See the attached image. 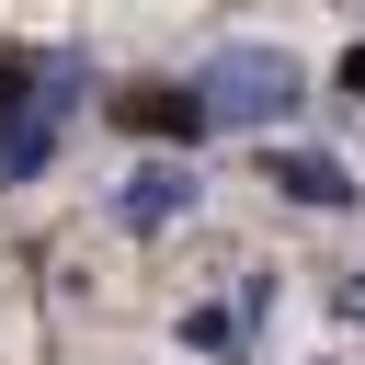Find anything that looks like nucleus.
<instances>
[{"mask_svg":"<svg viewBox=\"0 0 365 365\" xmlns=\"http://www.w3.org/2000/svg\"><path fill=\"white\" fill-rule=\"evenodd\" d=\"M262 182H274L285 205H308V217H342V205H354V171H342L331 148H262Z\"/></svg>","mask_w":365,"mask_h":365,"instance_id":"20e7f679","label":"nucleus"},{"mask_svg":"<svg viewBox=\"0 0 365 365\" xmlns=\"http://www.w3.org/2000/svg\"><path fill=\"white\" fill-rule=\"evenodd\" d=\"M194 205H205V182H194V160H148V171H137V182L114 194V217H125V228H182Z\"/></svg>","mask_w":365,"mask_h":365,"instance_id":"39448f33","label":"nucleus"},{"mask_svg":"<svg viewBox=\"0 0 365 365\" xmlns=\"http://www.w3.org/2000/svg\"><path fill=\"white\" fill-rule=\"evenodd\" d=\"M80 57H0V182H34L68 137Z\"/></svg>","mask_w":365,"mask_h":365,"instance_id":"f257e3e1","label":"nucleus"},{"mask_svg":"<svg viewBox=\"0 0 365 365\" xmlns=\"http://www.w3.org/2000/svg\"><path fill=\"white\" fill-rule=\"evenodd\" d=\"M342 91H354V103H365V46H354V57H342Z\"/></svg>","mask_w":365,"mask_h":365,"instance_id":"6e6552de","label":"nucleus"},{"mask_svg":"<svg viewBox=\"0 0 365 365\" xmlns=\"http://www.w3.org/2000/svg\"><path fill=\"white\" fill-rule=\"evenodd\" d=\"M194 91H205V125L262 137V125L297 114V57H285V46H217V57L194 68Z\"/></svg>","mask_w":365,"mask_h":365,"instance_id":"f03ea898","label":"nucleus"},{"mask_svg":"<svg viewBox=\"0 0 365 365\" xmlns=\"http://www.w3.org/2000/svg\"><path fill=\"white\" fill-rule=\"evenodd\" d=\"M331 308H342V319H365V274H342V285H331Z\"/></svg>","mask_w":365,"mask_h":365,"instance_id":"0eeeda50","label":"nucleus"},{"mask_svg":"<svg viewBox=\"0 0 365 365\" xmlns=\"http://www.w3.org/2000/svg\"><path fill=\"white\" fill-rule=\"evenodd\" d=\"M182 342L217 354V365H240V354H251V308H182Z\"/></svg>","mask_w":365,"mask_h":365,"instance_id":"423d86ee","label":"nucleus"},{"mask_svg":"<svg viewBox=\"0 0 365 365\" xmlns=\"http://www.w3.org/2000/svg\"><path fill=\"white\" fill-rule=\"evenodd\" d=\"M125 137H160V148H194L205 137V91H182V80H137V91H114L103 103Z\"/></svg>","mask_w":365,"mask_h":365,"instance_id":"7ed1b4c3","label":"nucleus"}]
</instances>
